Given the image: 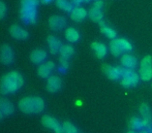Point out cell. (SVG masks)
<instances>
[{"label":"cell","mask_w":152,"mask_h":133,"mask_svg":"<svg viewBox=\"0 0 152 133\" xmlns=\"http://www.w3.org/2000/svg\"><path fill=\"white\" fill-rule=\"evenodd\" d=\"M2 116H3V115H2V113L0 111V119H2Z\"/></svg>","instance_id":"d590c367"},{"label":"cell","mask_w":152,"mask_h":133,"mask_svg":"<svg viewBox=\"0 0 152 133\" xmlns=\"http://www.w3.org/2000/svg\"><path fill=\"white\" fill-rule=\"evenodd\" d=\"M64 36H65V39L69 42H76L80 38V34L75 28H67L65 30Z\"/></svg>","instance_id":"cb8c5ba5"},{"label":"cell","mask_w":152,"mask_h":133,"mask_svg":"<svg viewBox=\"0 0 152 133\" xmlns=\"http://www.w3.org/2000/svg\"><path fill=\"white\" fill-rule=\"evenodd\" d=\"M119 73H120L121 85L125 88L136 87L140 81V76L134 69H128L123 66H118Z\"/></svg>","instance_id":"3957f363"},{"label":"cell","mask_w":152,"mask_h":133,"mask_svg":"<svg viewBox=\"0 0 152 133\" xmlns=\"http://www.w3.org/2000/svg\"><path fill=\"white\" fill-rule=\"evenodd\" d=\"M0 61L6 65H10L14 62V52L12 48L7 44L2 46L1 51H0Z\"/></svg>","instance_id":"ba28073f"},{"label":"cell","mask_w":152,"mask_h":133,"mask_svg":"<svg viewBox=\"0 0 152 133\" xmlns=\"http://www.w3.org/2000/svg\"><path fill=\"white\" fill-rule=\"evenodd\" d=\"M70 2L72 3V5H75L77 7V6H80L81 3L84 2V0H70Z\"/></svg>","instance_id":"4dcf8cb0"},{"label":"cell","mask_w":152,"mask_h":133,"mask_svg":"<svg viewBox=\"0 0 152 133\" xmlns=\"http://www.w3.org/2000/svg\"><path fill=\"white\" fill-rule=\"evenodd\" d=\"M10 32L12 37L19 40H24L28 37V32L19 25H12L10 29Z\"/></svg>","instance_id":"5bb4252c"},{"label":"cell","mask_w":152,"mask_h":133,"mask_svg":"<svg viewBox=\"0 0 152 133\" xmlns=\"http://www.w3.org/2000/svg\"><path fill=\"white\" fill-rule=\"evenodd\" d=\"M94 1H95V0H94Z\"/></svg>","instance_id":"8d00e7d4"},{"label":"cell","mask_w":152,"mask_h":133,"mask_svg":"<svg viewBox=\"0 0 152 133\" xmlns=\"http://www.w3.org/2000/svg\"><path fill=\"white\" fill-rule=\"evenodd\" d=\"M102 69V72L107 76V78H110V80L117 81L120 78V73H119L118 67L111 66V65H109V64H104Z\"/></svg>","instance_id":"7c38bea8"},{"label":"cell","mask_w":152,"mask_h":133,"mask_svg":"<svg viewBox=\"0 0 152 133\" xmlns=\"http://www.w3.org/2000/svg\"><path fill=\"white\" fill-rule=\"evenodd\" d=\"M39 0H21V5L23 7H36Z\"/></svg>","instance_id":"83f0119b"},{"label":"cell","mask_w":152,"mask_h":133,"mask_svg":"<svg viewBox=\"0 0 152 133\" xmlns=\"http://www.w3.org/2000/svg\"><path fill=\"white\" fill-rule=\"evenodd\" d=\"M36 7H21L20 18L27 24H34L36 22Z\"/></svg>","instance_id":"8992f818"},{"label":"cell","mask_w":152,"mask_h":133,"mask_svg":"<svg viewBox=\"0 0 152 133\" xmlns=\"http://www.w3.org/2000/svg\"><path fill=\"white\" fill-rule=\"evenodd\" d=\"M59 63H60V66H61V69L65 70L68 68V59H65V58H62L60 57L59 58Z\"/></svg>","instance_id":"f1b7e54d"},{"label":"cell","mask_w":152,"mask_h":133,"mask_svg":"<svg viewBox=\"0 0 152 133\" xmlns=\"http://www.w3.org/2000/svg\"><path fill=\"white\" fill-rule=\"evenodd\" d=\"M102 5H104V2L102 0H95L94 1L93 6L89 9L88 16L90 17V19L94 22L99 23L100 21H102Z\"/></svg>","instance_id":"5b68a950"},{"label":"cell","mask_w":152,"mask_h":133,"mask_svg":"<svg viewBox=\"0 0 152 133\" xmlns=\"http://www.w3.org/2000/svg\"><path fill=\"white\" fill-rule=\"evenodd\" d=\"M91 48L98 59H102L107 55V53H108L107 47L104 44H102V42H93L91 44Z\"/></svg>","instance_id":"ffe728a7"},{"label":"cell","mask_w":152,"mask_h":133,"mask_svg":"<svg viewBox=\"0 0 152 133\" xmlns=\"http://www.w3.org/2000/svg\"><path fill=\"white\" fill-rule=\"evenodd\" d=\"M120 62L123 67L128 68V69H134L138 66V60H137V58L129 53L123 54L121 56Z\"/></svg>","instance_id":"30bf717a"},{"label":"cell","mask_w":152,"mask_h":133,"mask_svg":"<svg viewBox=\"0 0 152 133\" xmlns=\"http://www.w3.org/2000/svg\"><path fill=\"white\" fill-rule=\"evenodd\" d=\"M66 25V20L64 17L62 16H52L49 19V26L52 30H55V31H59V30H62Z\"/></svg>","instance_id":"9c48e42d"},{"label":"cell","mask_w":152,"mask_h":133,"mask_svg":"<svg viewBox=\"0 0 152 133\" xmlns=\"http://www.w3.org/2000/svg\"><path fill=\"white\" fill-rule=\"evenodd\" d=\"M77 104H78V105H81V104H82V102H81V101H78V102H77Z\"/></svg>","instance_id":"e575fe53"},{"label":"cell","mask_w":152,"mask_h":133,"mask_svg":"<svg viewBox=\"0 0 152 133\" xmlns=\"http://www.w3.org/2000/svg\"><path fill=\"white\" fill-rule=\"evenodd\" d=\"M126 133H137V132L134 131V130H129V131H127Z\"/></svg>","instance_id":"d6a6232c"},{"label":"cell","mask_w":152,"mask_h":133,"mask_svg":"<svg viewBox=\"0 0 152 133\" xmlns=\"http://www.w3.org/2000/svg\"><path fill=\"white\" fill-rule=\"evenodd\" d=\"M60 57L62 58H65V59H69L75 53V50L72 46L69 44H63L60 49Z\"/></svg>","instance_id":"484cf974"},{"label":"cell","mask_w":152,"mask_h":133,"mask_svg":"<svg viewBox=\"0 0 152 133\" xmlns=\"http://www.w3.org/2000/svg\"><path fill=\"white\" fill-rule=\"evenodd\" d=\"M24 84L22 74L17 71H12L5 74L0 81V93L6 95L17 92Z\"/></svg>","instance_id":"6da1fadb"},{"label":"cell","mask_w":152,"mask_h":133,"mask_svg":"<svg viewBox=\"0 0 152 133\" xmlns=\"http://www.w3.org/2000/svg\"><path fill=\"white\" fill-rule=\"evenodd\" d=\"M19 108L24 113H38L45 108V102L40 97H25L19 102Z\"/></svg>","instance_id":"7a4b0ae2"},{"label":"cell","mask_w":152,"mask_h":133,"mask_svg":"<svg viewBox=\"0 0 152 133\" xmlns=\"http://www.w3.org/2000/svg\"><path fill=\"white\" fill-rule=\"evenodd\" d=\"M87 16H88V12L84 7H81V6L74 7V9L70 12V18L75 22H82L83 20L86 19Z\"/></svg>","instance_id":"9a60e30c"},{"label":"cell","mask_w":152,"mask_h":133,"mask_svg":"<svg viewBox=\"0 0 152 133\" xmlns=\"http://www.w3.org/2000/svg\"><path fill=\"white\" fill-rule=\"evenodd\" d=\"M140 113L141 116L143 117V120L146 122L147 124L151 125L152 124V117H151V110H150V107L147 105L146 103H142L140 105Z\"/></svg>","instance_id":"7402d4cb"},{"label":"cell","mask_w":152,"mask_h":133,"mask_svg":"<svg viewBox=\"0 0 152 133\" xmlns=\"http://www.w3.org/2000/svg\"><path fill=\"white\" fill-rule=\"evenodd\" d=\"M90 1H91V0H84L85 3H88V2H90Z\"/></svg>","instance_id":"836d02e7"},{"label":"cell","mask_w":152,"mask_h":133,"mask_svg":"<svg viewBox=\"0 0 152 133\" xmlns=\"http://www.w3.org/2000/svg\"><path fill=\"white\" fill-rule=\"evenodd\" d=\"M42 124L47 128H50L52 129L55 133H63L62 130V126L59 124V122L57 121L55 118L51 117V116H44L42 118Z\"/></svg>","instance_id":"52a82bcc"},{"label":"cell","mask_w":152,"mask_h":133,"mask_svg":"<svg viewBox=\"0 0 152 133\" xmlns=\"http://www.w3.org/2000/svg\"><path fill=\"white\" fill-rule=\"evenodd\" d=\"M56 6L65 12H72V10L74 9V5L68 0H56Z\"/></svg>","instance_id":"d4e9b609"},{"label":"cell","mask_w":152,"mask_h":133,"mask_svg":"<svg viewBox=\"0 0 152 133\" xmlns=\"http://www.w3.org/2000/svg\"><path fill=\"white\" fill-rule=\"evenodd\" d=\"M14 110L15 107L10 100L4 97H0V111L2 113V115L10 116L14 113Z\"/></svg>","instance_id":"ac0fdd59"},{"label":"cell","mask_w":152,"mask_h":133,"mask_svg":"<svg viewBox=\"0 0 152 133\" xmlns=\"http://www.w3.org/2000/svg\"><path fill=\"white\" fill-rule=\"evenodd\" d=\"M47 40H48L49 49H50L51 54L55 55V54L60 52L61 47L63 46V44H61L60 39H58L57 37H55L54 35H49L48 38H47Z\"/></svg>","instance_id":"2e32d148"},{"label":"cell","mask_w":152,"mask_h":133,"mask_svg":"<svg viewBox=\"0 0 152 133\" xmlns=\"http://www.w3.org/2000/svg\"><path fill=\"white\" fill-rule=\"evenodd\" d=\"M5 15H6V5L4 4V2H2L0 0V19L4 18Z\"/></svg>","instance_id":"f546056e"},{"label":"cell","mask_w":152,"mask_h":133,"mask_svg":"<svg viewBox=\"0 0 152 133\" xmlns=\"http://www.w3.org/2000/svg\"><path fill=\"white\" fill-rule=\"evenodd\" d=\"M62 86V81L61 78L57 76H52L48 78V83H47V90L49 92H52V93H55V92L59 91L61 89Z\"/></svg>","instance_id":"4fadbf2b"},{"label":"cell","mask_w":152,"mask_h":133,"mask_svg":"<svg viewBox=\"0 0 152 133\" xmlns=\"http://www.w3.org/2000/svg\"><path fill=\"white\" fill-rule=\"evenodd\" d=\"M62 130H63V133H78L77 128L70 122H64L62 124Z\"/></svg>","instance_id":"4316f807"},{"label":"cell","mask_w":152,"mask_h":133,"mask_svg":"<svg viewBox=\"0 0 152 133\" xmlns=\"http://www.w3.org/2000/svg\"><path fill=\"white\" fill-rule=\"evenodd\" d=\"M139 76H140V78L142 81H150L152 78V66H141Z\"/></svg>","instance_id":"603a6c76"},{"label":"cell","mask_w":152,"mask_h":133,"mask_svg":"<svg viewBox=\"0 0 152 133\" xmlns=\"http://www.w3.org/2000/svg\"><path fill=\"white\" fill-rule=\"evenodd\" d=\"M47 58V52L42 49H36L30 54V60L32 63L34 64H39L46 60Z\"/></svg>","instance_id":"d6986e66"},{"label":"cell","mask_w":152,"mask_h":133,"mask_svg":"<svg viewBox=\"0 0 152 133\" xmlns=\"http://www.w3.org/2000/svg\"><path fill=\"white\" fill-rule=\"evenodd\" d=\"M98 24L100 25V31H102V34L106 35V37H108L109 39H115V38L117 37V32L115 31L113 28L106 25V23H104V21H100Z\"/></svg>","instance_id":"44dd1931"},{"label":"cell","mask_w":152,"mask_h":133,"mask_svg":"<svg viewBox=\"0 0 152 133\" xmlns=\"http://www.w3.org/2000/svg\"><path fill=\"white\" fill-rule=\"evenodd\" d=\"M128 126L132 130H141L145 127H149V126H152V125H149L147 124L146 122L144 121L143 119H140L138 117H132L129 119L128 121Z\"/></svg>","instance_id":"e0dca14e"},{"label":"cell","mask_w":152,"mask_h":133,"mask_svg":"<svg viewBox=\"0 0 152 133\" xmlns=\"http://www.w3.org/2000/svg\"><path fill=\"white\" fill-rule=\"evenodd\" d=\"M132 50V46L128 40L124 38H115L110 42V52L113 56L118 57Z\"/></svg>","instance_id":"277c9868"},{"label":"cell","mask_w":152,"mask_h":133,"mask_svg":"<svg viewBox=\"0 0 152 133\" xmlns=\"http://www.w3.org/2000/svg\"><path fill=\"white\" fill-rule=\"evenodd\" d=\"M55 69V64L53 61H48V62H45V63L40 64L39 67L37 69V73L40 78H48L52 71Z\"/></svg>","instance_id":"8fae6325"},{"label":"cell","mask_w":152,"mask_h":133,"mask_svg":"<svg viewBox=\"0 0 152 133\" xmlns=\"http://www.w3.org/2000/svg\"><path fill=\"white\" fill-rule=\"evenodd\" d=\"M42 3H45V4H47V3H50L51 1H53V0H39Z\"/></svg>","instance_id":"1f68e13d"}]
</instances>
